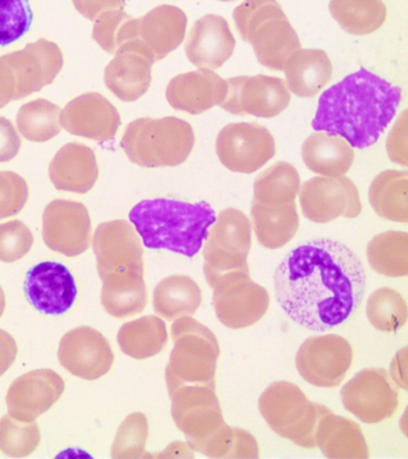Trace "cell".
Here are the masks:
<instances>
[{
	"instance_id": "cell-3",
	"label": "cell",
	"mask_w": 408,
	"mask_h": 459,
	"mask_svg": "<svg viewBox=\"0 0 408 459\" xmlns=\"http://www.w3.org/2000/svg\"><path fill=\"white\" fill-rule=\"evenodd\" d=\"M130 221L149 249L169 250L193 257L202 249L216 213L204 201L189 204L161 197L135 204L130 212Z\"/></svg>"
},
{
	"instance_id": "cell-49",
	"label": "cell",
	"mask_w": 408,
	"mask_h": 459,
	"mask_svg": "<svg viewBox=\"0 0 408 459\" xmlns=\"http://www.w3.org/2000/svg\"><path fill=\"white\" fill-rule=\"evenodd\" d=\"M74 9L87 18L95 21L102 13L113 10H124L126 0H73Z\"/></svg>"
},
{
	"instance_id": "cell-24",
	"label": "cell",
	"mask_w": 408,
	"mask_h": 459,
	"mask_svg": "<svg viewBox=\"0 0 408 459\" xmlns=\"http://www.w3.org/2000/svg\"><path fill=\"white\" fill-rule=\"evenodd\" d=\"M235 48L236 39L228 21L213 13L193 24L185 42L186 56L200 70H218L230 59Z\"/></svg>"
},
{
	"instance_id": "cell-9",
	"label": "cell",
	"mask_w": 408,
	"mask_h": 459,
	"mask_svg": "<svg viewBox=\"0 0 408 459\" xmlns=\"http://www.w3.org/2000/svg\"><path fill=\"white\" fill-rule=\"evenodd\" d=\"M91 239L102 285L144 276V247L132 222L124 219L101 222Z\"/></svg>"
},
{
	"instance_id": "cell-46",
	"label": "cell",
	"mask_w": 408,
	"mask_h": 459,
	"mask_svg": "<svg viewBox=\"0 0 408 459\" xmlns=\"http://www.w3.org/2000/svg\"><path fill=\"white\" fill-rule=\"evenodd\" d=\"M30 186L22 176L13 171H0V219L17 215L26 206Z\"/></svg>"
},
{
	"instance_id": "cell-17",
	"label": "cell",
	"mask_w": 408,
	"mask_h": 459,
	"mask_svg": "<svg viewBox=\"0 0 408 459\" xmlns=\"http://www.w3.org/2000/svg\"><path fill=\"white\" fill-rule=\"evenodd\" d=\"M299 193L304 217L317 224L357 218L363 208L356 185L346 176L308 179Z\"/></svg>"
},
{
	"instance_id": "cell-20",
	"label": "cell",
	"mask_w": 408,
	"mask_h": 459,
	"mask_svg": "<svg viewBox=\"0 0 408 459\" xmlns=\"http://www.w3.org/2000/svg\"><path fill=\"white\" fill-rule=\"evenodd\" d=\"M65 380L55 369H34L13 380L6 393L9 415L22 421H35L59 401Z\"/></svg>"
},
{
	"instance_id": "cell-44",
	"label": "cell",
	"mask_w": 408,
	"mask_h": 459,
	"mask_svg": "<svg viewBox=\"0 0 408 459\" xmlns=\"http://www.w3.org/2000/svg\"><path fill=\"white\" fill-rule=\"evenodd\" d=\"M33 23L30 0H0V46L26 35Z\"/></svg>"
},
{
	"instance_id": "cell-51",
	"label": "cell",
	"mask_w": 408,
	"mask_h": 459,
	"mask_svg": "<svg viewBox=\"0 0 408 459\" xmlns=\"http://www.w3.org/2000/svg\"><path fill=\"white\" fill-rule=\"evenodd\" d=\"M13 75L6 65L0 60V109L8 106L13 100Z\"/></svg>"
},
{
	"instance_id": "cell-35",
	"label": "cell",
	"mask_w": 408,
	"mask_h": 459,
	"mask_svg": "<svg viewBox=\"0 0 408 459\" xmlns=\"http://www.w3.org/2000/svg\"><path fill=\"white\" fill-rule=\"evenodd\" d=\"M329 10L343 30L357 36L378 30L386 18L382 0H331Z\"/></svg>"
},
{
	"instance_id": "cell-29",
	"label": "cell",
	"mask_w": 408,
	"mask_h": 459,
	"mask_svg": "<svg viewBox=\"0 0 408 459\" xmlns=\"http://www.w3.org/2000/svg\"><path fill=\"white\" fill-rule=\"evenodd\" d=\"M317 447L327 458L365 459L370 457L367 439L360 425L352 420L328 411L321 420Z\"/></svg>"
},
{
	"instance_id": "cell-38",
	"label": "cell",
	"mask_w": 408,
	"mask_h": 459,
	"mask_svg": "<svg viewBox=\"0 0 408 459\" xmlns=\"http://www.w3.org/2000/svg\"><path fill=\"white\" fill-rule=\"evenodd\" d=\"M299 174L286 161L261 172L254 183V199L259 203H293L299 190Z\"/></svg>"
},
{
	"instance_id": "cell-27",
	"label": "cell",
	"mask_w": 408,
	"mask_h": 459,
	"mask_svg": "<svg viewBox=\"0 0 408 459\" xmlns=\"http://www.w3.org/2000/svg\"><path fill=\"white\" fill-rule=\"evenodd\" d=\"M187 16L180 7L159 5L138 18V41L153 61L164 59L184 41Z\"/></svg>"
},
{
	"instance_id": "cell-13",
	"label": "cell",
	"mask_w": 408,
	"mask_h": 459,
	"mask_svg": "<svg viewBox=\"0 0 408 459\" xmlns=\"http://www.w3.org/2000/svg\"><path fill=\"white\" fill-rule=\"evenodd\" d=\"M13 75V100L28 96L51 85L64 67V54L56 43L39 39L23 49L0 56Z\"/></svg>"
},
{
	"instance_id": "cell-5",
	"label": "cell",
	"mask_w": 408,
	"mask_h": 459,
	"mask_svg": "<svg viewBox=\"0 0 408 459\" xmlns=\"http://www.w3.org/2000/svg\"><path fill=\"white\" fill-rule=\"evenodd\" d=\"M195 143L191 124L175 117L137 118L121 139L128 160L142 168L178 167L191 156Z\"/></svg>"
},
{
	"instance_id": "cell-11",
	"label": "cell",
	"mask_w": 408,
	"mask_h": 459,
	"mask_svg": "<svg viewBox=\"0 0 408 459\" xmlns=\"http://www.w3.org/2000/svg\"><path fill=\"white\" fill-rule=\"evenodd\" d=\"M225 82L227 92L220 107L238 117H275L291 102L288 85L282 78L265 74L239 75Z\"/></svg>"
},
{
	"instance_id": "cell-15",
	"label": "cell",
	"mask_w": 408,
	"mask_h": 459,
	"mask_svg": "<svg viewBox=\"0 0 408 459\" xmlns=\"http://www.w3.org/2000/svg\"><path fill=\"white\" fill-rule=\"evenodd\" d=\"M91 218L80 201L56 199L42 213V239L48 249L67 257H77L91 243Z\"/></svg>"
},
{
	"instance_id": "cell-16",
	"label": "cell",
	"mask_w": 408,
	"mask_h": 459,
	"mask_svg": "<svg viewBox=\"0 0 408 459\" xmlns=\"http://www.w3.org/2000/svg\"><path fill=\"white\" fill-rule=\"evenodd\" d=\"M353 350L339 335L309 337L300 344L296 368L307 383L317 387H336L352 366Z\"/></svg>"
},
{
	"instance_id": "cell-22",
	"label": "cell",
	"mask_w": 408,
	"mask_h": 459,
	"mask_svg": "<svg viewBox=\"0 0 408 459\" xmlns=\"http://www.w3.org/2000/svg\"><path fill=\"white\" fill-rule=\"evenodd\" d=\"M27 299L45 315L60 316L74 307L77 285L70 269L58 262L45 261L27 273Z\"/></svg>"
},
{
	"instance_id": "cell-41",
	"label": "cell",
	"mask_w": 408,
	"mask_h": 459,
	"mask_svg": "<svg viewBox=\"0 0 408 459\" xmlns=\"http://www.w3.org/2000/svg\"><path fill=\"white\" fill-rule=\"evenodd\" d=\"M40 427L35 421H22L5 415L0 419V451L8 457H28L38 450Z\"/></svg>"
},
{
	"instance_id": "cell-32",
	"label": "cell",
	"mask_w": 408,
	"mask_h": 459,
	"mask_svg": "<svg viewBox=\"0 0 408 459\" xmlns=\"http://www.w3.org/2000/svg\"><path fill=\"white\" fill-rule=\"evenodd\" d=\"M284 72L290 91L309 99L317 96L331 81L332 61L322 49H300Z\"/></svg>"
},
{
	"instance_id": "cell-50",
	"label": "cell",
	"mask_w": 408,
	"mask_h": 459,
	"mask_svg": "<svg viewBox=\"0 0 408 459\" xmlns=\"http://www.w3.org/2000/svg\"><path fill=\"white\" fill-rule=\"evenodd\" d=\"M17 347L16 340L12 333L0 329V377L4 376L16 360Z\"/></svg>"
},
{
	"instance_id": "cell-36",
	"label": "cell",
	"mask_w": 408,
	"mask_h": 459,
	"mask_svg": "<svg viewBox=\"0 0 408 459\" xmlns=\"http://www.w3.org/2000/svg\"><path fill=\"white\" fill-rule=\"evenodd\" d=\"M369 264L378 274L388 278L408 275V235L401 231H386L374 237L368 244Z\"/></svg>"
},
{
	"instance_id": "cell-1",
	"label": "cell",
	"mask_w": 408,
	"mask_h": 459,
	"mask_svg": "<svg viewBox=\"0 0 408 459\" xmlns=\"http://www.w3.org/2000/svg\"><path fill=\"white\" fill-rule=\"evenodd\" d=\"M367 289L360 258L345 244L328 238L290 251L274 272L275 297L296 325L328 332L360 307Z\"/></svg>"
},
{
	"instance_id": "cell-2",
	"label": "cell",
	"mask_w": 408,
	"mask_h": 459,
	"mask_svg": "<svg viewBox=\"0 0 408 459\" xmlns=\"http://www.w3.org/2000/svg\"><path fill=\"white\" fill-rule=\"evenodd\" d=\"M401 99L399 86L360 68L322 93L311 127L367 149L388 127Z\"/></svg>"
},
{
	"instance_id": "cell-39",
	"label": "cell",
	"mask_w": 408,
	"mask_h": 459,
	"mask_svg": "<svg viewBox=\"0 0 408 459\" xmlns=\"http://www.w3.org/2000/svg\"><path fill=\"white\" fill-rule=\"evenodd\" d=\"M369 322L382 333H396L407 323V303L397 290L390 287L376 290L367 304Z\"/></svg>"
},
{
	"instance_id": "cell-48",
	"label": "cell",
	"mask_w": 408,
	"mask_h": 459,
	"mask_svg": "<svg viewBox=\"0 0 408 459\" xmlns=\"http://www.w3.org/2000/svg\"><path fill=\"white\" fill-rule=\"evenodd\" d=\"M22 140L13 122L0 115V164L8 163L17 157Z\"/></svg>"
},
{
	"instance_id": "cell-52",
	"label": "cell",
	"mask_w": 408,
	"mask_h": 459,
	"mask_svg": "<svg viewBox=\"0 0 408 459\" xmlns=\"http://www.w3.org/2000/svg\"><path fill=\"white\" fill-rule=\"evenodd\" d=\"M6 307V296L4 290H3V287L0 286V317H2L3 315H4Z\"/></svg>"
},
{
	"instance_id": "cell-43",
	"label": "cell",
	"mask_w": 408,
	"mask_h": 459,
	"mask_svg": "<svg viewBox=\"0 0 408 459\" xmlns=\"http://www.w3.org/2000/svg\"><path fill=\"white\" fill-rule=\"evenodd\" d=\"M148 437V418L143 412L128 415L117 429L112 446V457L117 459L150 457V455L145 452Z\"/></svg>"
},
{
	"instance_id": "cell-21",
	"label": "cell",
	"mask_w": 408,
	"mask_h": 459,
	"mask_svg": "<svg viewBox=\"0 0 408 459\" xmlns=\"http://www.w3.org/2000/svg\"><path fill=\"white\" fill-rule=\"evenodd\" d=\"M59 122L70 134L103 143L116 138L121 117L116 106L101 93L87 92L66 104Z\"/></svg>"
},
{
	"instance_id": "cell-25",
	"label": "cell",
	"mask_w": 408,
	"mask_h": 459,
	"mask_svg": "<svg viewBox=\"0 0 408 459\" xmlns=\"http://www.w3.org/2000/svg\"><path fill=\"white\" fill-rule=\"evenodd\" d=\"M227 92V82L209 70L177 75L166 89V99L173 109L200 115L220 106Z\"/></svg>"
},
{
	"instance_id": "cell-14",
	"label": "cell",
	"mask_w": 408,
	"mask_h": 459,
	"mask_svg": "<svg viewBox=\"0 0 408 459\" xmlns=\"http://www.w3.org/2000/svg\"><path fill=\"white\" fill-rule=\"evenodd\" d=\"M342 401L347 411L370 425L393 418L400 405L396 386L383 368L358 372L343 387Z\"/></svg>"
},
{
	"instance_id": "cell-7",
	"label": "cell",
	"mask_w": 408,
	"mask_h": 459,
	"mask_svg": "<svg viewBox=\"0 0 408 459\" xmlns=\"http://www.w3.org/2000/svg\"><path fill=\"white\" fill-rule=\"evenodd\" d=\"M252 247V226L236 208L221 211L209 229L204 246L203 271L214 290L221 283L250 276L247 257Z\"/></svg>"
},
{
	"instance_id": "cell-8",
	"label": "cell",
	"mask_w": 408,
	"mask_h": 459,
	"mask_svg": "<svg viewBox=\"0 0 408 459\" xmlns=\"http://www.w3.org/2000/svg\"><path fill=\"white\" fill-rule=\"evenodd\" d=\"M259 411L279 437L297 446L314 448L321 420L331 409L309 401L296 384L275 382L261 394Z\"/></svg>"
},
{
	"instance_id": "cell-47",
	"label": "cell",
	"mask_w": 408,
	"mask_h": 459,
	"mask_svg": "<svg viewBox=\"0 0 408 459\" xmlns=\"http://www.w3.org/2000/svg\"><path fill=\"white\" fill-rule=\"evenodd\" d=\"M407 132V111H404L386 139V151L390 160L404 168L408 167Z\"/></svg>"
},
{
	"instance_id": "cell-4",
	"label": "cell",
	"mask_w": 408,
	"mask_h": 459,
	"mask_svg": "<svg viewBox=\"0 0 408 459\" xmlns=\"http://www.w3.org/2000/svg\"><path fill=\"white\" fill-rule=\"evenodd\" d=\"M236 28L268 70L284 72L302 49L299 35L277 0H246L236 7Z\"/></svg>"
},
{
	"instance_id": "cell-31",
	"label": "cell",
	"mask_w": 408,
	"mask_h": 459,
	"mask_svg": "<svg viewBox=\"0 0 408 459\" xmlns=\"http://www.w3.org/2000/svg\"><path fill=\"white\" fill-rule=\"evenodd\" d=\"M202 303V290L191 276H168L153 290V310L166 321L192 317Z\"/></svg>"
},
{
	"instance_id": "cell-53",
	"label": "cell",
	"mask_w": 408,
	"mask_h": 459,
	"mask_svg": "<svg viewBox=\"0 0 408 459\" xmlns=\"http://www.w3.org/2000/svg\"><path fill=\"white\" fill-rule=\"evenodd\" d=\"M220 2L232 3V2H236V0H220Z\"/></svg>"
},
{
	"instance_id": "cell-10",
	"label": "cell",
	"mask_w": 408,
	"mask_h": 459,
	"mask_svg": "<svg viewBox=\"0 0 408 459\" xmlns=\"http://www.w3.org/2000/svg\"><path fill=\"white\" fill-rule=\"evenodd\" d=\"M171 418L192 450L200 451L227 423L216 387L192 385L169 394Z\"/></svg>"
},
{
	"instance_id": "cell-37",
	"label": "cell",
	"mask_w": 408,
	"mask_h": 459,
	"mask_svg": "<svg viewBox=\"0 0 408 459\" xmlns=\"http://www.w3.org/2000/svg\"><path fill=\"white\" fill-rule=\"evenodd\" d=\"M58 104L45 99L30 100L20 108L16 125L20 134L28 142L48 143L60 134Z\"/></svg>"
},
{
	"instance_id": "cell-26",
	"label": "cell",
	"mask_w": 408,
	"mask_h": 459,
	"mask_svg": "<svg viewBox=\"0 0 408 459\" xmlns=\"http://www.w3.org/2000/svg\"><path fill=\"white\" fill-rule=\"evenodd\" d=\"M99 175L94 150L76 142L60 147L48 167L49 179L60 192L87 194L94 188Z\"/></svg>"
},
{
	"instance_id": "cell-33",
	"label": "cell",
	"mask_w": 408,
	"mask_h": 459,
	"mask_svg": "<svg viewBox=\"0 0 408 459\" xmlns=\"http://www.w3.org/2000/svg\"><path fill=\"white\" fill-rule=\"evenodd\" d=\"M117 341L121 351L135 360L156 357L168 344L166 323L157 316L135 319L120 326Z\"/></svg>"
},
{
	"instance_id": "cell-45",
	"label": "cell",
	"mask_w": 408,
	"mask_h": 459,
	"mask_svg": "<svg viewBox=\"0 0 408 459\" xmlns=\"http://www.w3.org/2000/svg\"><path fill=\"white\" fill-rule=\"evenodd\" d=\"M34 246V235L23 221L0 224V261L13 264L22 260Z\"/></svg>"
},
{
	"instance_id": "cell-28",
	"label": "cell",
	"mask_w": 408,
	"mask_h": 459,
	"mask_svg": "<svg viewBox=\"0 0 408 459\" xmlns=\"http://www.w3.org/2000/svg\"><path fill=\"white\" fill-rule=\"evenodd\" d=\"M257 242L266 249H281L291 242L299 228L296 203H259L253 200L250 210Z\"/></svg>"
},
{
	"instance_id": "cell-6",
	"label": "cell",
	"mask_w": 408,
	"mask_h": 459,
	"mask_svg": "<svg viewBox=\"0 0 408 459\" xmlns=\"http://www.w3.org/2000/svg\"><path fill=\"white\" fill-rule=\"evenodd\" d=\"M174 348L166 368L168 394L185 386L216 387L221 350L216 335L192 317L174 321L170 329Z\"/></svg>"
},
{
	"instance_id": "cell-18",
	"label": "cell",
	"mask_w": 408,
	"mask_h": 459,
	"mask_svg": "<svg viewBox=\"0 0 408 459\" xmlns=\"http://www.w3.org/2000/svg\"><path fill=\"white\" fill-rule=\"evenodd\" d=\"M114 351L102 333L91 326H77L60 340L59 364L67 372L84 380H98L110 371Z\"/></svg>"
},
{
	"instance_id": "cell-40",
	"label": "cell",
	"mask_w": 408,
	"mask_h": 459,
	"mask_svg": "<svg viewBox=\"0 0 408 459\" xmlns=\"http://www.w3.org/2000/svg\"><path fill=\"white\" fill-rule=\"evenodd\" d=\"M91 36L105 52L116 54L126 43L137 39L138 18L124 10L109 11L96 18Z\"/></svg>"
},
{
	"instance_id": "cell-30",
	"label": "cell",
	"mask_w": 408,
	"mask_h": 459,
	"mask_svg": "<svg viewBox=\"0 0 408 459\" xmlns=\"http://www.w3.org/2000/svg\"><path fill=\"white\" fill-rule=\"evenodd\" d=\"M302 158L307 168L315 174L339 178L352 167L354 151L342 136L314 133L303 143Z\"/></svg>"
},
{
	"instance_id": "cell-12",
	"label": "cell",
	"mask_w": 408,
	"mask_h": 459,
	"mask_svg": "<svg viewBox=\"0 0 408 459\" xmlns=\"http://www.w3.org/2000/svg\"><path fill=\"white\" fill-rule=\"evenodd\" d=\"M216 152L229 170L253 174L275 156V142L265 126L238 122L225 126L218 133Z\"/></svg>"
},
{
	"instance_id": "cell-42",
	"label": "cell",
	"mask_w": 408,
	"mask_h": 459,
	"mask_svg": "<svg viewBox=\"0 0 408 459\" xmlns=\"http://www.w3.org/2000/svg\"><path fill=\"white\" fill-rule=\"evenodd\" d=\"M199 452L210 458H259L260 455L259 444L252 433L228 425Z\"/></svg>"
},
{
	"instance_id": "cell-19",
	"label": "cell",
	"mask_w": 408,
	"mask_h": 459,
	"mask_svg": "<svg viewBox=\"0 0 408 459\" xmlns=\"http://www.w3.org/2000/svg\"><path fill=\"white\" fill-rule=\"evenodd\" d=\"M270 294L250 276L221 283L213 290L218 321L230 329L249 328L267 314Z\"/></svg>"
},
{
	"instance_id": "cell-34",
	"label": "cell",
	"mask_w": 408,
	"mask_h": 459,
	"mask_svg": "<svg viewBox=\"0 0 408 459\" xmlns=\"http://www.w3.org/2000/svg\"><path fill=\"white\" fill-rule=\"evenodd\" d=\"M369 200L376 213L386 221L408 222V174L406 171L379 172L369 189Z\"/></svg>"
},
{
	"instance_id": "cell-23",
	"label": "cell",
	"mask_w": 408,
	"mask_h": 459,
	"mask_svg": "<svg viewBox=\"0 0 408 459\" xmlns=\"http://www.w3.org/2000/svg\"><path fill=\"white\" fill-rule=\"evenodd\" d=\"M155 64L138 39L126 43L105 68V84L117 99L135 102L149 91Z\"/></svg>"
}]
</instances>
